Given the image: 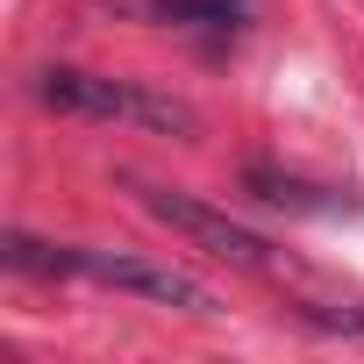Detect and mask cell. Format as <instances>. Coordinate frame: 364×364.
Segmentation results:
<instances>
[{
	"mask_svg": "<svg viewBox=\"0 0 364 364\" xmlns=\"http://www.w3.org/2000/svg\"><path fill=\"white\" fill-rule=\"evenodd\" d=\"M36 100L58 114H86V122H136V129H164V136H200V114L186 100L150 93L143 79H114V72L50 65V72H36Z\"/></svg>",
	"mask_w": 364,
	"mask_h": 364,
	"instance_id": "cell-1",
	"label": "cell"
},
{
	"mask_svg": "<svg viewBox=\"0 0 364 364\" xmlns=\"http://www.w3.org/2000/svg\"><path fill=\"white\" fill-rule=\"evenodd\" d=\"M129 193L143 200V215H157L171 236H186L193 250H208V257H222L236 272H279V250L257 229H243L236 215H222V208H208L193 193H178V186H150V178H129Z\"/></svg>",
	"mask_w": 364,
	"mask_h": 364,
	"instance_id": "cell-2",
	"label": "cell"
},
{
	"mask_svg": "<svg viewBox=\"0 0 364 364\" xmlns=\"http://www.w3.org/2000/svg\"><path fill=\"white\" fill-rule=\"evenodd\" d=\"M72 279H93V286H122L136 300H164V307H186V314H215V293L171 264H150L136 250H93V243H72Z\"/></svg>",
	"mask_w": 364,
	"mask_h": 364,
	"instance_id": "cell-3",
	"label": "cell"
},
{
	"mask_svg": "<svg viewBox=\"0 0 364 364\" xmlns=\"http://www.w3.org/2000/svg\"><path fill=\"white\" fill-rule=\"evenodd\" d=\"M150 15L171 29H208V36H236L250 22V0H150Z\"/></svg>",
	"mask_w": 364,
	"mask_h": 364,
	"instance_id": "cell-4",
	"label": "cell"
},
{
	"mask_svg": "<svg viewBox=\"0 0 364 364\" xmlns=\"http://www.w3.org/2000/svg\"><path fill=\"white\" fill-rule=\"evenodd\" d=\"M243 193H250V200H264V208H293V215H336V208H350L343 193L300 186V178H286V171H264V164L243 178Z\"/></svg>",
	"mask_w": 364,
	"mask_h": 364,
	"instance_id": "cell-5",
	"label": "cell"
},
{
	"mask_svg": "<svg viewBox=\"0 0 364 364\" xmlns=\"http://www.w3.org/2000/svg\"><path fill=\"white\" fill-rule=\"evenodd\" d=\"M307 321L336 328V336H364V300H350V307H307Z\"/></svg>",
	"mask_w": 364,
	"mask_h": 364,
	"instance_id": "cell-6",
	"label": "cell"
}]
</instances>
